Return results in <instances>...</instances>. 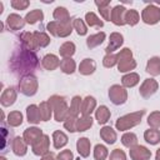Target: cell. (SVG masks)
<instances>
[{"label": "cell", "mask_w": 160, "mask_h": 160, "mask_svg": "<svg viewBox=\"0 0 160 160\" xmlns=\"http://www.w3.org/2000/svg\"><path fill=\"white\" fill-rule=\"evenodd\" d=\"M34 39L36 41L38 48H45L50 44V38L48 34L42 32V31H34Z\"/></svg>", "instance_id": "37"}, {"label": "cell", "mask_w": 160, "mask_h": 160, "mask_svg": "<svg viewBox=\"0 0 160 160\" xmlns=\"http://www.w3.org/2000/svg\"><path fill=\"white\" fill-rule=\"evenodd\" d=\"M95 69H96V64L92 59H84L79 65V71L82 75H90L95 71Z\"/></svg>", "instance_id": "24"}, {"label": "cell", "mask_w": 160, "mask_h": 160, "mask_svg": "<svg viewBox=\"0 0 160 160\" xmlns=\"http://www.w3.org/2000/svg\"><path fill=\"white\" fill-rule=\"evenodd\" d=\"M1 131H2V149H5L6 148V142H8V135H10V134L6 130V128H2Z\"/></svg>", "instance_id": "52"}, {"label": "cell", "mask_w": 160, "mask_h": 160, "mask_svg": "<svg viewBox=\"0 0 160 160\" xmlns=\"http://www.w3.org/2000/svg\"><path fill=\"white\" fill-rule=\"evenodd\" d=\"M146 71L152 76H158L160 74V58L159 56H154L149 59L146 64Z\"/></svg>", "instance_id": "26"}, {"label": "cell", "mask_w": 160, "mask_h": 160, "mask_svg": "<svg viewBox=\"0 0 160 160\" xmlns=\"http://www.w3.org/2000/svg\"><path fill=\"white\" fill-rule=\"evenodd\" d=\"M139 80H140V78H139V75L136 72H129V74H126V75L122 76L121 84L125 88H132V86L138 85Z\"/></svg>", "instance_id": "34"}, {"label": "cell", "mask_w": 160, "mask_h": 160, "mask_svg": "<svg viewBox=\"0 0 160 160\" xmlns=\"http://www.w3.org/2000/svg\"><path fill=\"white\" fill-rule=\"evenodd\" d=\"M16 90L15 88H8L6 90H4V92L1 94V98H0V101H1V105L2 106H10L15 102L16 100Z\"/></svg>", "instance_id": "16"}, {"label": "cell", "mask_w": 160, "mask_h": 160, "mask_svg": "<svg viewBox=\"0 0 160 160\" xmlns=\"http://www.w3.org/2000/svg\"><path fill=\"white\" fill-rule=\"evenodd\" d=\"M25 22L26 21L20 15H18V14H10L6 18V24H8L9 29H11V30H20V29H22Z\"/></svg>", "instance_id": "15"}, {"label": "cell", "mask_w": 160, "mask_h": 160, "mask_svg": "<svg viewBox=\"0 0 160 160\" xmlns=\"http://www.w3.org/2000/svg\"><path fill=\"white\" fill-rule=\"evenodd\" d=\"M59 52H60V55H61L64 59H65V58H71V56L74 55V52H75V44L71 42V41L64 42V44L60 46Z\"/></svg>", "instance_id": "38"}, {"label": "cell", "mask_w": 160, "mask_h": 160, "mask_svg": "<svg viewBox=\"0 0 160 160\" xmlns=\"http://www.w3.org/2000/svg\"><path fill=\"white\" fill-rule=\"evenodd\" d=\"M104 40H105V32H102V31L101 32H96V34L90 35L86 39V45H88V48L92 49V48H96L100 44H102Z\"/></svg>", "instance_id": "29"}, {"label": "cell", "mask_w": 160, "mask_h": 160, "mask_svg": "<svg viewBox=\"0 0 160 160\" xmlns=\"http://www.w3.org/2000/svg\"><path fill=\"white\" fill-rule=\"evenodd\" d=\"M48 101L50 102V105L52 108L54 119L56 121H65V119L69 115V106H68L65 98L60 96V95H52V96H50V99Z\"/></svg>", "instance_id": "2"}, {"label": "cell", "mask_w": 160, "mask_h": 160, "mask_svg": "<svg viewBox=\"0 0 160 160\" xmlns=\"http://www.w3.org/2000/svg\"><path fill=\"white\" fill-rule=\"evenodd\" d=\"M124 42V38L120 32H112L110 35V39H109V44L105 49L106 54H112L115 50H118Z\"/></svg>", "instance_id": "14"}, {"label": "cell", "mask_w": 160, "mask_h": 160, "mask_svg": "<svg viewBox=\"0 0 160 160\" xmlns=\"http://www.w3.org/2000/svg\"><path fill=\"white\" fill-rule=\"evenodd\" d=\"M56 159L58 160H74V155H72L71 150H62L61 152L58 154Z\"/></svg>", "instance_id": "51"}, {"label": "cell", "mask_w": 160, "mask_h": 160, "mask_svg": "<svg viewBox=\"0 0 160 160\" xmlns=\"http://www.w3.org/2000/svg\"><path fill=\"white\" fill-rule=\"evenodd\" d=\"M136 68V61L132 59V52L129 48H124L118 54V70L120 72H126Z\"/></svg>", "instance_id": "4"}, {"label": "cell", "mask_w": 160, "mask_h": 160, "mask_svg": "<svg viewBox=\"0 0 160 160\" xmlns=\"http://www.w3.org/2000/svg\"><path fill=\"white\" fill-rule=\"evenodd\" d=\"M145 114V110H140V111H135V112H130V114H126L121 118H119L115 122V126L118 130L120 131H125V130H129L134 126H136L138 124H140L142 116Z\"/></svg>", "instance_id": "3"}, {"label": "cell", "mask_w": 160, "mask_h": 160, "mask_svg": "<svg viewBox=\"0 0 160 160\" xmlns=\"http://www.w3.org/2000/svg\"><path fill=\"white\" fill-rule=\"evenodd\" d=\"M155 159L156 160H160V149L156 150V155H155Z\"/></svg>", "instance_id": "54"}, {"label": "cell", "mask_w": 160, "mask_h": 160, "mask_svg": "<svg viewBox=\"0 0 160 160\" xmlns=\"http://www.w3.org/2000/svg\"><path fill=\"white\" fill-rule=\"evenodd\" d=\"M26 116H28V121L30 124H38L41 121V116H40V111H39V106L31 104L26 108Z\"/></svg>", "instance_id": "22"}, {"label": "cell", "mask_w": 160, "mask_h": 160, "mask_svg": "<svg viewBox=\"0 0 160 160\" xmlns=\"http://www.w3.org/2000/svg\"><path fill=\"white\" fill-rule=\"evenodd\" d=\"M141 18H142V21L149 25H154L159 22L160 21V8H158L156 5H151V4L148 5L142 10Z\"/></svg>", "instance_id": "8"}, {"label": "cell", "mask_w": 160, "mask_h": 160, "mask_svg": "<svg viewBox=\"0 0 160 160\" xmlns=\"http://www.w3.org/2000/svg\"><path fill=\"white\" fill-rule=\"evenodd\" d=\"M100 136L106 144H114L118 139V135L115 130L111 126H104L100 129Z\"/></svg>", "instance_id": "21"}, {"label": "cell", "mask_w": 160, "mask_h": 160, "mask_svg": "<svg viewBox=\"0 0 160 160\" xmlns=\"http://www.w3.org/2000/svg\"><path fill=\"white\" fill-rule=\"evenodd\" d=\"M95 5L99 8V11L101 14V16L105 20L110 21V16H111V10H110V0H105V1H95Z\"/></svg>", "instance_id": "31"}, {"label": "cell", "mask_w": 160, "mask_h": 160, "mask_svg": "<svg viewBox=\"0 0 160 160\" xmlns=\"http://www.w3.org/2000/svg\"><path fill=\"white\" fill-rule=\"evenodd\" d=\"M29 5H30V2L28 0H12L11 1V6L15 10H25Z\"/></svg>", "instance_id": "49"}, {"label": "cell", "mask_w": 160, "mask_h": 160, "mask_svg": "<svg viewBox=\"0 0 160 160\" xmlns=\"http://www.w3.org/2000/svg\"><path fill=\"white\" fill-rule=\"evenodd\" d=\"M126 9L122 6V5H116L112 10H111V16H110V20L120 26V25H124L125 24V15H126Z\"/></svg>", "instance_id": "12"}, {"label": "cell", "mask_w": 160, "mask_h": 160, "mask_svg": "<svg viewBox=\"0 0 160 160\" xmlns=\"http://www.w3.org/2000/svg\"><path fill=\"white\" fill-rule=\"evenodd\" d=\"M144 139L146 142L151 145H156L160 142V131L158 129H149L144 132Z\"/></svg>", "instance_id": "30"}, {"label": "cell", "mask_w": 160, "mask_h": 160, "mask_svg": "<svg viewBox=\"0 0 160 160\" xmlns=\"http://www.w3.org/2000/svg\"><path fill=\"white\" fill-rule=\"evenodd\" d=\"M150 156L151 151L142 145H135L130 148V158L132 160H149Z\"/></svg>", "instance_id": "10"}, {"label": "cell", "mask_w": 160, "mask_h": 160, "mask_svg": "<svg viewBox=\"0 0 160 160\" xmlns=\"http://www.w3.org/2000/svg\"><path fill=\"white\" fill-rule=\"evenodd\" d=\"M76 64L71 58H65L60 61V69L64 74H72L75 71Z\"/></svg>", "instance_id": "36"}, {"label": "cell", "mask_w": 160, "mask_h": 160, "mask_svg": "<svg viewBox=\"0 0 160 160\" xmlns=\"http://www.w3.org/2000/svg\"><path fill=\"white\" fill-rule=\"evenodd\" d=\"M102 64L105 68H112L115 64H118V55L115 54H106L102 59Z\"/></svg>", "instance_id": "48"}, {"label": "cell", "mask_w": 160, "mask_h": 160, "mask_svg": "<svg viewBox=\"0 0 160 160\" xmlns=\"http://www.w3.org/2000/svg\"><path fill=\"white\" fill-rule=\"evenodd\" d=\"M79 118H74V116H68L64 121V128L66 130H69L70 132L76 131V121Z\"/></svg>", "instance_id": "47"}, {"label": "cell", "mask_w": 160, "mask_h": 160, "mask_svg": "<svg viewBox=\"0 0 160 160\" xmlns=\"http://www.w3.org/2000/svg\"><path fill=\"white\" fill-rule=\"evenodd\" d=\"M90 140L88 138H80L78 141H76V149H78V152L80 154V156L82 158H88L89 154H90Z\"/></svg>", "instance_id": "23"}, {"label": "cell", "mask_w": 160, "mask_h": 160, "mask_svg": "<svg viewBox=\"0 0 160 160\" xmlns=\"http://www.w3.org/2000/svg\"><path fill=\"white\" fill-rule=\"evenodd\" d=\"M40 160H56V158H55V154L54 152H48V154L42 155V158Z\"/></svg>", "instance_id": "53"}, {"label": "cell", "mask_w": 160, "mask_h": 160, "mask_svg": "<svg viewBox=\"0 0 160 160\" xmlns=\"http://www.w3.org/2000/svg\"><path fill=\"white\" fill-rule=\"evenodd\" d=\"M110 115H111L110 114V110L105 105H101V106H99L95 110V118H96L98 122L101 124V125H104L105 122H108V120L110 119Z\"/></svg>", "instance_id": "27"}, {"label": "cell", "mask_w": 160, "mask_h": 160, "mask_svg": "<svg viewBox=\"0 0 160 160\" xmlns=\"http://www.w3.org/2000/svg\"><path fill=\"white\" fill-rule=\"evenodd\" d=\"M91 125H92V118H91V115H88V116L82 115L76 121V131H85V130L90 129Z\"/></svg>", "instance_id": "35"}, {"label": "cell", "mask_w": 160, "mask_h": 160, "mask_svg": "<svg viewBox=\"0 0 160 160\" xmlns=\"http://www.w3.org/2000/svg\"><path fill=\"white\" fill-rule=\"evenodd\" d=\"M109 98L112 104L115 105H122L128 100V91L124 86L120 85H112L109 89Z\"/></svg>", "instance_id": "7"}, {"label": "cell", "mask_w": 160, "mask_h": 160, "mask_svg": "<svg viewBox=\"0 0 160 160\" xmlns=\"http://www.w3.org/2000/svg\"><path fill=\"white\" fill-rule=\"evenodd\" d=\"M38 79L34 75H26L22 76L19 81V90L21 94L26 95V96H32L35 95V92L38 91Z\"/></svg>", "instance_id": "5"}, {"label": "cell", "mask_w": 160, "mask_h": 160, "mask_svg": "<svg viewBox=\"0 0 160 160\" xmlns=\"http://www.w3.org/2000/svg\"><path fill=\"white\" fill-rule=\"evenodd\" d=\"M39 65V59L35 51H31L26 48H20L15 50L10 59V68L15 74H20L22 76L30 75V71L35 70Z\"/></svg>", "instance_id": "1"}, {"label": "cell", "mask_w": 160, "mask_h": 160, "mask_svg": "<svg viewBox=\"0 0 160 160\" xmlns=\"http://www.w3.org/2000/svg\"><path fill=\"white\" fill-rule=\"evenodd\" d=\"M44 134H42V130H40L39 128H28L25 131H24V135H22V138H24V140L26 141V144L28 145H34L41 136H42Z\"/></svg>", "instance_id": "13"}, {"label": "cell", "mask_w": 160, "mask_h": 160, "mask_svg": "<svg viewBox=\"0 0 160 160\" xmlns=\"http://www.w3.org/2000/svg\"><path fill=\"white\" fill-rule=\"evenodd\" d=\"M121 142L126 148H132V146L138 145V136L134 132H125L121 136Z\"/></svg>", "instance_id": "40"}, {"label": "cell", "mask_w": 160, "mask_h": 160, "mask_svg": "<svg viewBox=\"0 0 160 160\" xmlns=\"http://www.w3.org/2000/svg\"><path fill=\"white\" fill-rule=\"evenodd\" d=\"M52 142H54V148L55 149H60L64 148L68 144V135L60 130H56L52 132Z\"/></svg>", "instance_id": "25"}, {"label": "cell", "mask_w": 160, "mask_h": 160, "mask_svg": "<svg viewBox=\"0 0 160 160\" xmlns=\"http://www.w3.org/2000/svg\"><path fill=\"white\" fill-rule=\"evenodd\" d=\"M12 151L18 156H24L26 154V151H28V144L24 140V138L16 136L12 140Z\"/></svg>", "instance_id": "18"}, {"label": "cell", "mask_w": 160, "mask_h": 160, "mask_svg": "<svg viewBox=\"0 0 160 160\" xmlns=\"http://www.w3.org/2000/svg\"><path fill=\"white\" fill-rule=\"evenodd\" d=\"M109 160H126V154L120 149H115L111 151Z\"/></svg>", "instance_id": "50"}, {"label": "cell", "mask_w": 160, "mask_h": 160, "mask_svg": "<svg viewBox=\"0 0 160 160\" xmlns=\"http://www.w3.org/2000/svg\"><path fill=\"white\" fill-rule=\"evenodd\" d=\"M158 88H159V84H158L156 80H154V79H146L141 84L139 91H140V95L142 98H150V96H152L156 92Z\"/></svg>", "instance_id": "9"}, {"label": "cell", "mask_w": 160, "mask_h": 160, "mask_svg": "<svg viewBox=\"0 0 160 160\" xmlns=\"http://www.w3.org/2000/svg\"><path fill=\"white\" fill-rule=\"evenodd\" d=\"M140 20V16H139V12L136 10H128L126 11V15H125V24H129L130 26H134L139 22Z\"/></svg>", "instance_id": "43"}, {"label": "cell", "mask_w": 160, "mask_h": 160, "mask_svg": "<svg viewBox=\"0 0 160 160\" xmlns=\"http://www.w3.org/2000/svg\"><path fill=\"white\" fill-rule=\"evenodd\" d=\"M22 122V115L20 111H11L8 115V124L12 128H16L19 125H21Z\"/></svg>", "instance_id": "41"}, {"label": "cell", "mask_w": 160, "mask_h": 160, "mask_svg": "<svg viewBox=\"0 0 160 160\" xmlns=\"http://www.w3.org/2000/svg\"><path fill=\"white\" fill-rule=\"evenodd\" d=\"M19 39L21 40L24 48H26V49H29L31 51H35L38 49V45H36V41L34 39V34L32 32H28V31L21 32L20 36H19Z\"/></svg>", "instance_id": "19"}, {"label": "cell", "mask_w": 160, "mask_h": 160, "mask_svg": "<svg viewBox=\"0 0 160 160\" xmlns=\"http://www.w3.org/2000/svg\"><path fill=\"white\" fill-rule=\"evenodd\" d=\"M0 160H6V159H5L4 156H1V158H0Z\"/></svg>", "instance_id": "55"}, {"label": "cell", "mask_w": 160, "mask_h": 160, "mask_svg": "<svg viewBox=\"0 0 160 160\" xmlns=\"http://www.w3.org/2000/svg\"><path fill=\"white\" fill-rule=\"evenodd\" d=\"M148 124L151 126V129H159L160 128V111H152L148 118Z\"/></svg>", "instance_id": "45"}, {"label": "cell", "mask_w": 160, "mask_h": 160, "mask_svg": "<svg viewBox=\"0 0 160 160\" xmlns=\"http://www.w3.org/2000/svg\"><path fill=\"white\" fill-rule=\"evenodd\" d=\"M108 155H109V151H108L105 145H101V144L95 145V148H94V158L96 160H105L108 158Z\"/></svg>", "instance_id": "42"}, {"label": "cell", "mask_w": 160, "mask_h": 160, "mask_svg": "<svg viewBox=\"0 0 160 160\" xmlns=\"http://www.w3.org/2000/svg\"><path fill=\"white\" fill-rule=\"evenodd\" d=\"M48 31L54 35V36H59V38H66L71 34L72 31V25L71 22H59V21H50L48 25Z\"/></svg>", "instance_id": "6"}, {"label": "cell", "mask_w": 160, "mask_h": 160, "mask_svg": "<svg viewBox=\"0 0 160 160\" xmlns=\"http://www.w3.org/2000/svg\"><path fill=\"white\" fill-rule=\"evenodd\" d=\"M41 64H42V66L46 69V70H55L56 68H59L60 66V60H59V58L56 56V55H54V54H48V55H45L44 58H42V60H41Z\"/></svg>", "instance_id": "20"}, {"label": "cell", "mask_w": 160, "mask_h": 160, "mask_svg": "<svg viewBox=\"0 0 160 160\" xmlns=\"http://www.w3.org/2000/svg\"><path fill=\"white\" fill-rule=\"evenodd\" d=\"M44 19V14H42V11L41 10H39V9H35V10H32V11H30V12H28L26 14V16H25V21L28 22V24H35V22H38V21H41Z\"/></svg>", "instance_id": "39"}, {"label": "cell", "mask_w": 160, "mask_h": 160, "mask_svg": "<svg viewBox=\"0 0 160 160\" xmlns=\"http://www.w3.org/2000/svg\"><path fill=\"white\" fill-rule=\"evenodd\" d=\"M49 145H50V140L48 135H42L34 145H31L32 148V152L35 155H45L49 152Z\"/></svg>", "instance_id": "11"}, {"label": "cell", "mask_w": 160, "mask_h": 160, "mask_svg": "<svg viewBox=\"0 0 160 160\" xmlns=\"http://www.w3.org/2000/svg\"><path fill=\"white\" fill-rule=\"evenodd\" d=\"M55 21H59V22H70V14L69 11L62 8V6H58L55 10H54V14H52Z\"/></svg>", "instance_id": "28"}, {"label": "cell", "mask_w": 160, "mask_h": 160, "mask_svg": "<svg viewBox=\"0 0 160 160\" xmlns=\"http://www.w3.org/2000/svg\"><path fill=\"white\" fill-rule=\"evenodd\" d=\"M72 28L76 30V32H78L79 35H85V34L88 32V29H86V25H85L84 20H81V19H79V18H76V19L72 21Z\"/></svg>", "instance_id": "46"}, {"label": "cell", "mask_w": 160, "mask_h": 160, "mask_svg": "<svg viewBox=\"0 0 160 160\" xmlns=\"http://www.w3.org/2000/svg\"><path fill=\"white\" fill-rule=\"evenodd\" d=\"M81 101H82V99H81L80 96H78V95L72 98L71 104H70V108H69V115H68V116L79 118L80 108H81Z\"/></svg>", "instance_id": "32"}, {"label": "cell", "mask_w": 160, "mask_h": 160, "mask_svg": "<svg viewBox=\"0 0 160 160\" xmlns=\"http://www.w3.org/2000/svg\"><path fill=\"white\" fill-rule=\"evenodd\" d=\"M96 108V100L92 96H86L85 99H82L81 101V108H80V112L85 116L91 115V112L95 110Z\"/></svg>", "instance_id": "17"}, {"label": "cell", "mask_w": 160, "mask_h": 160, "mask_svg": "<svg viewBox=\"0 0 160 160\" xmlns=\"http://www.w3.org/2000/svg\"><path fill=\"white\" fill-rule=\"evenodd\" d=\"M39 111L41 116V121H48L52 115V108L49 101H42L39 105Z\"/></svg>", "instance_id": "33"}, {"label": "cell", "mask_w": 160, "mask_h": 160, "mask_svg": "<svg viewBox=\"0 0 160 160\" xmlns=\"http://www.w3.org/2000/svg\"><path fill=\"white\" fill-rule=\"evenodd\" d=\"M85 20H86V24L89 26H96V28H101L104 25V22L94 14V12H86L85 15Z\"/></svg>", "instance_id": "44"}]
</instances>
